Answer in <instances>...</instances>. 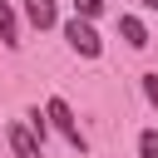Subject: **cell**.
Masks as SVG:
<instances>
[{"label":"cell","mask_w":158,"mask_h":158,"mask_svg":"<svg viewBox=\"0 0 158 158\" xmlns=\"http://www.w3.org/2000/svg\"><path fill=\"white\" fill-rule=\"evenodd\" d=\"M118 35H123L133 49H143V44H148V30H143V20H133V15H118Z\"/></svg>","instance_id":"5b68a950"},{"label":"cell","mask_w":158,"mask_h":158,"mask_svg":"<svg viewBox=\"0 0 158 158\" xmlns=\"http://www.w3.org/2000/svg\"><path fill=\"white\" fill-rule=\"evenodd\" d=\"M143 5H148V10H158V0H143Z\"/></svg>","instance_id":"8fae6325"},{"label":"cell","mask_w":158,"mask_h":158,"mask_svg":"<svg viewBox=\"0 0 158 158\" xmlns=\"http://www.w3.org/2000/svg\"><path fill=\"white\" fill-rule=\"evenodd\" d=\"M25 118H30V123H25V128H30V133H35V138H44V128H49V114H40V109H30V114H25Z\"/></svg>","instance_id":"ba28073f"},{"label":"cell","mask_w":158,"mask_h":158,"mask_svg":"<svg viewBox=\"0 0 158 158\" xmlns=\"http://www.w3.org/2000/svg\"><path fill=\"white\" fill-rule=\"evenodd\" d=\"M138 153L143 158H158V128H143L138 133Z\"/></svg>","instance_id":"52a82bcc"},{"label":"cell","mask_w":158,"mask_h":158,"mask_svg":"<svg viewBox=\"0 0 158 158\" xmlns=\"http://www.w3.org/2000/svg\"><path fill=\"white\" fill-rule=\"evenodd\" d=\"M74 15H84V20L104 15V0H74Z\"/></svg>","instance_id":"9c48e42d"},{"label":"cell","mask_w":158,"mask_h":158,"mask_svg":"<svg viewBox=\"0 0 158 158\" xmlns=\"http://www.w3.org/2000/svg\"><path fill=\"white\" fill-rule=\"evenodd\" d=\"M64 40H69V49L84 54V59H99V54H104V40H99V30H94L84 15H74V20L64 25Z\"/></svg>","instance_id":"6da1fadb"},{"label":"cell","mask_w":158,"mask_h":158,"mask_svg":"<svg viewBox=\"0 0 158 158\" xmlns=\"http://www.w3.org/2000/svg\"><path fill=\"white\" fill-rule=\"evenodd\" d=\"M143 94H148V104L158 109V74H143Z\"/></svg>","instance_id":"30bf717a"},{"label":"cell","mask_w":158,"mask_h":158,"mask_svg":"<svg viewBox=\"0 0 158 158\" xmlns=\"http://www.w3.org/2000/svg\"><path fill=\"white\" fill-rule=\"evenodd\" d=\"M0 40H5V44H10V49H15V44H20V20H15V10H10V5H5V0H0Z\"/></svg>","instance_id":"8992f818"},{"label":"cell","mask_w":158,"mask_h":158,"mask_svg":"<svg viewBox=\"0 0 158 158\" xmlns=\"http://www.w3.org/2000/svg\"><path fill=\"white\" fill-rule=\"evenodd\" d=\"M44 114H49V123H54V128H59V133H64V138H69V143L84 153V133H79V118H74V109H69L64 99H49V104H44Z\"/></svg>","instance_id":"7a4b0ae2"},{"label":"cell","mask_w":158,"mask_h":158,"mask_svg":"<svg viewBox=\"0 0 158 158\" xmlns=\"http://www.w3.org/2000/svg\"><path fill=\"white\" fill-rule=\"evenodd\" d=\"M25 20L35 30H49L54 25V0H25Z\"/></svg>","instance_id":"3957f363"},{"label":"cell","mask_w":158,"mask_h":158,"mask_svg":"<svg viewBox=\"0 0 158 158\" xmlns=\"http://www.w3.org/2000/svg\"><path fill=\"white\" fill-rule=\"evenodd\" d=\"M10 148H15V158H44V153H40V143H35V133H30V128H20V123L10 128Z\"/></svg>","instance_id":"277c9868"}]
</instances>
